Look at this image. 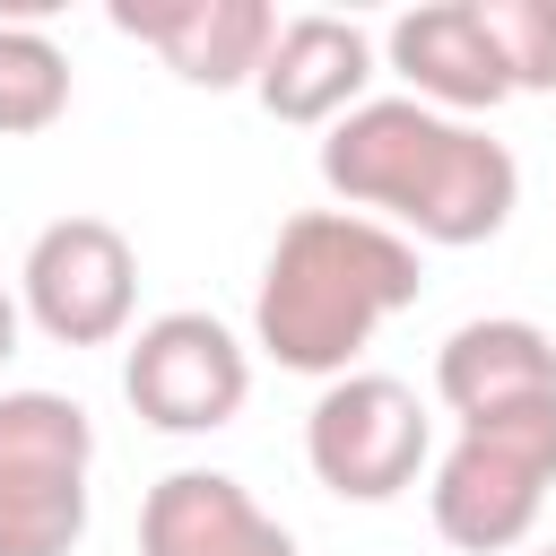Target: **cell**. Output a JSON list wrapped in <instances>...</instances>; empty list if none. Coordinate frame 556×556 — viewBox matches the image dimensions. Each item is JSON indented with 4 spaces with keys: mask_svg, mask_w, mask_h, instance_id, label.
Wrapping results in <instances>:
<instances>
[{
    "mask_svg": "<svg viewBox=\"0 0 556 556\" xmlns=\"http://www.w3.org/2000/svg\"><path fill=\"white\" fill-rule=\"evenodd\" d=\"M539 495H547L539 469H521L513 452L460 434V443L443 452V469H434V530H443L460 556H504V547L530 539Z\"/></svg>",
    "mask_w": 556,
    "mask_h": 556,
    "instance_id": "cell-9",
    "label": "cell"
},
{
    "mask_svg": "<svg viewBox=\"0 0 556 556\" xmlns=\"http://www.w3.org/2000/svg\"><path fill=\"white\" fill-rule=\"evenodd\" d=\"M486 35L513 70V96H556V0H486Z\"/></svg>",
    "mask_w": 556,
    "mask_h": 556,
    "instance_id": "cell-15",
    "label": "cell"
},
{
    "mask_svg": "<svg viewBox=\"0 0 556 556\" xmlns=\"http://www.w3.org/2000/svg\"><path fill=\"white\" fill-rule=\"evenodd\" d=\"M87 539V478H0V556H70Z\"/></svg>",
    "mask_w": 556,
    "mask_h": 556,
    "instance_id": "cell-14",
    "label": "cell"
},
{
    "mask_svg": "<svg viewBox=\"0 0 556 556\" xmlns=\"http://www.w3.org/2000/svg\"><path fill=\"white\" fill-rule=\"evenodd\" d=\"M96 426L61 391H9L0 400V478H87Z\"/></svg>",
    "mask_w": 556,
    "mask_h": 556,
    "instance_id": "cell-12",
    "label": "cell"
},
{
    "mask_svg": "<svg viewBox=\"0 0 556 556\" xmlns=\"http://www.w3.org/2000/svg\"><path fill=\"white\" fill-rule=\"evenodd\" d=\"M139 556H295V539L217 469H174L139 504Z\"/></svg>",
    "mask_w": 556,
    "mask_h": 556,
    "instance_id": "cell-7",
    "label": "cell"
},
{
    "mask_svg": "<svg viewBox=\"0 0 556 556\" xmlns=\"http://www.w3.org/2000/svg\"><path fill=\"white\" fill-rule=\"evenodd\" d=\"M460 434L513 452L521 469H539V478L556 486V391H547V400H513V408H495V417H478V426H460Z\"/></svg>",
    "mask_w": 556,
    "mask_h": 556,
    "instance_id": "cell-16",
    "label": "cell"
},
{
    "mask_svg": "<svg viewBox=\"0 0 556 556\" xmlns=\"http://www.w3.org/2000/svg\"><path fill=\"white\" fill-rule=\"evenodd\" d=\"M122 391H130V408H139L156 434H217V426H235V408H243V391H252V365H243V348H235L226 321H208V313H165V321H148V330L130 339Z\"/></svg>",
    "mask_w": 556,
    "mask_h": 556,
    "instance_id": "cell-3",
    "label": "cell"
},
{
    "mask_svg": "<svg viewBox=\"0 0 556 556\" xmlns=\"http://www.w3.org/2000/svg\"><path fill=\"white\" fill-rule=\"evenodd\" d=\"M434 391L460 426L513 408V400H547L556 391V348L539 321H460L434 356Z\"/></svg>",
    "mask_w": 556,
    "mask_h": 556,
    "instance_id": "cell-11",
    "label": "cell"
},
{
    "mask_svg": "<svg viewBox=\"0 0 556 556\" xmlns=\"http://www.w3.org/2000/svg\"><path fill=\"white\" fill-rule=\"evenodd\" d=\"M70 113V61L35 26H0V139H35Z\"/></svg>",
    "mask_w": 556,
    "mask_h": 556,
    "instance_id": "cell-13",
    "label": "cell"
},
{
    "mask_svg": "<svg viewBox=\"0 0 556 556\" xmlns=\"http://www.w3.org/2000/svg\"><path fill=\"white\" fill-rule=\"evenodd\" d=\"M113 26L156 43L182 87H243L278 43V17L261 0H122Z\"/></svg>",
    "mask_w": 556,
    "mask_h": 556,
    "instance_id": "cell-6",
    "label": "cell"
},
{
    "mask_svg": "<svg viewBox=\"0 0 556 556\" xmlns=\"http://www.w3.org/2000/svg\"><path fill=\"white\" fill-rule=\"evenodd\" d=\"M9 356H17V304L0 295V365H9Z\"/></svg>",
    "mask_w": 556,
    "mask_h": 556,
    "instance_id": "cell-17",
    "label": "cell"
},
{
    "mask_svg": "<svg viewBox=\"0 0 556 556\" xmlns=\"http://www.w3.org/2000/svg\"><path fill=\"white\" fill-rule=\"evenodd\" d=\"M460 122L426 113L417 96H391V104H356L348 122H330L321 139V182L348 200V208H391L400 226L417 217V200L434 191L443 156H452Z\"/></svg>",
    "mask_w": 556,
    "mask_h": 556,
    "instance_id": "cell-5",
    "label": "cell"
},
{
    "mask_svg": "<svg viewBox=\"0 0 556 556\" xmlns=\"http://www.w3.org/2000/svg\"><path fill=\"white\" fill-rule=\"evenodd\" d=\"M391 61L400 78L426 96V104H460V113H486L513 96V70L486 35V9L478 0H434V9H408L391 26Z\"/></svg>",
    "mask_w": 556,
    "mask_h": 556,
    "instance_id": "cell-8",
    "label": "cell"
},
{
    "mask_svg": "<svg viewBox=\"0 0 556 556\" xmlns=\"http://www.w3.org/2000/svg\"><path fill=\"white\" fill-rule=\"evenodd\" d=\"M417 304V243L356 208H304L261 269V348L287 374H348V356Z\"/></svg>",
    "mask_w": 556,
    "mask_h": 556,
    "instance_id": "cell-1",
    "label": "cell"
},
{
    "mask_svg": "<svg viewBox=\"0 0 556 556\" xmlns=\"http://www.w3.org/2000/svg\"><path fill=\"white\" fill-rule=\"evenodd\" d=\"M426 408L391 374H339L304 417V460L339 504H391L426 469Z\"/></svg>",
    "mask_w": 556,
    "mask_h": 556,
    "instance_id": "cell-2",
    "label": "cell"
},
{
    "mask_svg": "<svg viewBox=\"0 0 556 556\" xmlns=\"http://www.w3.org/2000/svg\"><path fill=\"white\" fill-rule=\"evenodd\" d=\"M365 78H374V43L348 17H287L252 87L278 122H348Z\"/></svg>",
    "mask_w": 556,
    "mask_h": 556,
    "instance_id": "cell-10",
    "label": "cell"
},
{
    "mask_svg": "<svg viewBox=\"0 0 556 556\" xmlns=\"http://www.w3.org/2000/svg\"><path fill=\"white\" fill-rule=\"evenodd\" d=\"M139 304V252L104 217H52L26 252V313L61 348H104L130 330Z\"/></svg>",
    "mask_w": 556,
    "mask_h": 556,
    "instance_id": "cell-4",
    "label": "cell"
}]
</instances>
